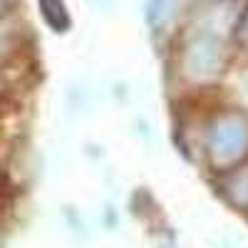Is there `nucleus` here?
<instances>
[{
    "label": "nucleus",
    "instance_id": "nucleus-1",
    "mask_svg": "<svg viewBox=\"0 0 248 248\" xmlns=\"http://www.w3.org/2000/svg\"><path fill=\"white\" fill-rule=\"evenodd\" d=\"M248 144V129L238 122H229L216 132L214 137V147L221 156H236L243 152V147Z\"/></svg>",
    "mask_w": 248,
    "mask_h": 248
}]
</instances>
